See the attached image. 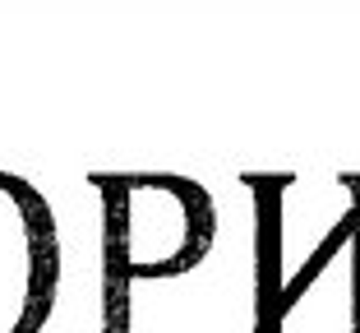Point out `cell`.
Masks as SVG:
<instances>
[{
	"instance_id": "6da1fadb",
	"label": "cell",
	"mask_w": 360,
	"mask_h": 333,
	"mask_svg": "<svg viewBox=\"0 0 360 333\" xmlns=\"http://www.w3.org/2000/svg\"><path fill=\"white\" fill-rule=\"evenodd\" d=\"M250 333H360V172H255Z\"/></svg>"
},
{
	"instance_id": "7a4b0ae2",
	"label": "cell",
	"mask_w": 360,
	"mask_h": 333,
	"mask_svg": "<svg viewBox=\"0 0 360 333\" xmlns=\"http://www.w3.org/2000/svg\"><path fill=\"white\" fill-rule=\"evenodd\" d=\"M102 204V333H134L139 287H167L203 269L217 241V204L176 172H97Z\"/></svg>"
},
{
	"instance_id": "3957f363",
	"label": "cell",
	"mask_w": 360,
	"mask_h": 333,
	"mask_svg": "<svg viewBox=\"0 0 360 333\" xmlns=\"http://www.w3.org/2000/svg\"><path fill=\"white\" fill-rule=\"evenodd\" d=\"M60 227L32 181L0 172V333H42L60 296Z\"/></svg>"
}]
</instances>
